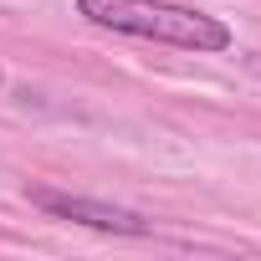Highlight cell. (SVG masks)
Wrapping results in <instances>:
<instances>
[{
  "mask_svg": "<svg viewBox=\"0 0 261 261\" xmlns=\"http://www.w3.org/2000/svg\"><path fill=\"white\" fill-rule=\"evenodd\" d=\"M77 16L87 26H102L113 36H134V41H159L174 51H195V57H220L230 51L236 31L185 0H77Z\"/></svg>",
  "mask_w": 261,
  "mask_h": 261,
  "instance_id": "obj_1",
  "label": "cell"
},
{
  "mask_svg": "<svg viewBox=\"0 0 261 261\" xmlns=\"http://www.w3.org/2000/svg\"><path fill=\"white\" fill-rule=\"evenodd\" d=\"M31 205L51 220H72V225H87V230H102V236H149L154 220L139 215V210H123V205H108V200H92V195H72V190H51V185H31L26 190Z\"/></svg>",
  "mask_w": 261,
  "mask_h": 261,
  "instance_id": "obj_2",
  "label": "cell"
}]
</instances>
